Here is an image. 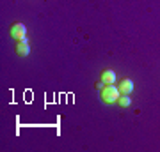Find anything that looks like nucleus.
Wrapping results in <instances>:
<instances>
[{"label":"nucleus","instance_id":"nucleus-1","mask_svg":"<svg viewBox=\"0 0 160 152\" xmlns=\"http://www.w3.org/2000/svg\"><path fill=\"white\" fill-rule=\"evenodd\" d=\"M100 96H102L103 103H107V104H114V103H118L121 92H119V89L112 83V85H105V87L102 89V94H100Z\"/></svg>","mask_w":160,"mask_h":152},{"label":"nucleus","instance_id":"nucleus-2","mask_svg":"<svg viewBox=\"0 0 160 152\" xmlns=\"http://www.w3.org/2000/svg\"><path fill=\"white\" fill-rule=\"evenodd\" d=\"M14 51L18 53V57H27L30 53V44L29 41H27V37L25 39H20L16 41V44H14Z\"/></svg>","mask_w":160,"mask_h":152},{"label":"nucleus","instance_id":"nucleus-3","mask_svg":"<svg viewBox=\"0 0 160 152\" xmlns=\"http://www.w3.org/2000/svg\"><path fill=\"white\" fill-rule=\"evenodd\" d=\"M11 35L16 41L25 39V37H27V27H25L23 23H14V25L11 27Z\"/></svg>","mask_w":160,"mask_h":152},{"label":"nucleus","instance_id":"nucleus-4","mask_svg":"<svg viewBox=\"0 0 160 152\" xmlns=\"http://www.w3.org/2000/svg\"><path fill=\"white\" fill-rule=\"evenodd\" d=\"M118 89H119L121 94H132V92H133V81L128 80V78H123L119 83H118Z\"/></svg>","mask_w":160,"mask_h":152},{"label":"nucleus","instance_id":"nucleus-5","mask_svg":"<svg viewBox=\"0 0 160 152\" xmlns=\"http://www.w3.org/2000/svg\"><path fill=\"white\" fill-rule=\"evenodd\" d=\"M116 73L112 71V69H105V71H102V81L105 85H112L116 83Z\"/></svg>","mask_w":160,"mask_h":152},{"label":"nucleus","instance_id":"nucleus-6","mask_svg":"<svg viewBox=\"0 0 160 152\" xmlns=\"http://www.w3.org/2000/svg\"><path fill=\"white\" fill-rule=\"evenodd\" d=\"M118 103H119V106L128 108V106H130V103H132L130 94H121V96H119V99H118Z\"/></svg>","mask_w":160,"mask_h":152},{"label":"nucleus","instance_id":"nucleus-7","mask_svg":"<svg viewBox=\"0 0 160 152\" xmlns=\"http://www.w3.org/2000/svg\"><path fill=\"white\" fill-rule=\"evenodd\" d=\"M103 85H105V83H103V81H100V83H96V89L102 90V89H103Z\"/></svg>","mask_w":160,"mask_h":152}]
</instances>
